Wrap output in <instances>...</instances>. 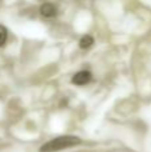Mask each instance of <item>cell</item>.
Returning <instances> with one entry per match:
<instances>
[{
  "mask_svg": "<svg viewBox=\"0 0 151 152\" xmlns=\"http://www.w3.org/2000/svg\"><path fill=\"white\" fill-rule=\"evenodd\" d=\"M79 143H80V139L76 136H60V137H56V139H52L51 142L45 143L44 145H42L40 152L60 151V150H64V148L74 147V145L79 144Z\"/></svg>",
  "mask_w": 151,
  "mask_h": 152,
  "instance_id": "1",
  "label": "cell"
},
{
  "mask_svg": "<svg viewBox=\"0 0 151 152\" xmlns=\"http://www.w3.org/2000/svg\"><path fill=\"white\" fill-rule=\"evenodd\" d=\"M91 80V72L90 71H79L74 75L72 83L76 86H84Z\"/></svg>",
  "mask_w": 151,
  "mask_h": 152,
  "instance_id": "2",
  "label": "cell"
},
{
  "mask_svg": "<svg viewBox=\"0 0 151 152\" xmlns=\"http://www.w3.org/2000/svg\"><path fill=\"white\" fill-rule=\"evenodd\" d=\"M40 13L44 18H54L56 15V7L54 4H51V3H45V4H43L40 7Z\"/></svg>",
  "mask_w": 151,
  "mask_h": 152,
  "instance_id": "3",
  "label": "cell"
},
{
  "mask_svg": "<svg viewBox=\"0 0 151 152\" xmlns=\"http://www.w3.org/2000/svg\"><path fill=\"white\" fill-rule=\"evenodd\" d=\"M92 43H94V39L91 36H83L82 39H80L79 45L82 48H88V47H91V45H92Z\"/></svg>",
  "mask_w": 151,
  "mask_h": 152,
  "instance_id": "4",
  "label": "cell"
},
{
  "mask_svg": "<svg viewBox=\"0 0 151 152\" xmlns=\"http://www.w3.org/2000/svg\"><path fill=\"white\" fill-rule=\"evenodd\" d=\"M7 36H8V32H7V29H5V27L0 26V47L4 45L5 40H7Z\"/></svg>",
  "mask_w": 151,
  "mask_h": 152,
  "instance_id": "5",
  "label": "cell"
}]
</instances>
